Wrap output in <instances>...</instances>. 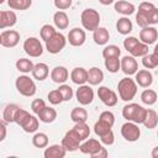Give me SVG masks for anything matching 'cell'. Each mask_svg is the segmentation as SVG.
Returning a JSON list of instances; mask_svg holds the SVG:
<instances>
[{
  "label": "cell",
  "mask_w": 158,
  "mask_h": 158,
  "mask_svg": "<svg viewBox=\"0 0 158 158\" xmlns=\"http://www.w3.org/2000/svg\"><path fill=\"white\" fill-rule=\"evenodd\" d=\"M53 22H54V26L57 28L65 30L69 26V17H68V15L64 11L59 10V11L54 12V15H53Z\"/></svg>",
  "instance_id": "obj_28"
},
{
  "label": "cell",
  "mask_w": 158,
  "mask_h": 158,
  "mask_svg": "<svg viewBox=\"0 0 158 158\" xmlns=\"http://www.w3.org/2000/svg\"><path fill=\"white\" fill-rule=\"evenodd\" d=\"M121 56V49L116 44H109L105 46L102 49V57L104 59L106 58H114V57H120Z\"/></svg>",
  "instance_id": "obj_39"
},
{
  "label": "cell",
  "mask_w": 158,
  "mask_h": 158,
  "mask_svg": "<svg viewBox=\"0 0 158 158\" xmlns=\"http://www.w3.org/2000/svg\"><path fill=\"white\" fill-rule=\"evenodd\" d=\"M114 7H115V11L116 12H118V14H121L123 16H130V15L135 14V11H136V6L132 2H128L126 0H118V1H116L115 5H114Z\"/></svg>",
  "instance_id": "obj_21"
},
{
  "label": "cell",
  "mask_w": 158,
  "mask_h": 158,
  "mask_svg": "<svg viewBox=\"0 0 158 158\" xmlns=\"http://www.w3.org/2000/svg\"><path fill=\"white\" fill-rule=\"evenodd\" d=\"M99 120L105 122V123H107V125H110L112 127L114 123H115V115L111 111H109V110L107 111H102L100 114V116H99Z\"/></svg>",
  "instance_id": "obj_47"
},
{
  "label": "cell",
  "mask_w": 158,
  "mask_h": 158,
  "mask_svg": "<svg viewBox=\"0 0 158 158\" xmlns=\"http://www.w3.org/2000/svg\"><path fill=\"white\" fill-rule=\"evenodd\" d=\"M23 51L30 57L37 58V57L42 56L43 47H42V43H41V41L38 38H36V37H28L23 42Z\"/></svg>",
  "instance_id": "obj_8"
},
{
  "label": "cell",
  "mask_w": 158,
  "mask_h": 158,
  "mask_svg": "<svg viewBox=\"0 0 158 158\" xmlns=\"http://www.w3.org/2000/svg\"><path fill=\"white\" fill-rule=\"evenodd\" d=\"M75 98H77L78 102L83 106L91 104L94 100V90L91 89L90 84L89 85H86V84L79 85V88L75 91Z\"/></svg>",
  "instance_id": "obj_10"
},
{
  "label": "cell",
  "mask_w": 158,
  "mask_h": 158,
  "mask_svg": "<svg viewBox=\"0 0 158 158\" xmlns=\"http://www.w3.org/2000/svg\"><path fill=\"white\" fill-rule=\"evenodd\" d=\"M67 38L63 33L60 32H56L48 41H46V49L51 53V54H57L59 53L67 44Z\"/></svg>",
  "instance_id": "obj_7"
},
{
  "label": "cell",
  "mask_w": 158,
  "mask_h": 158,
  "mask_svg": "<svg viewBox=\"0 0 158 158\" xmlns=\"http://www.w3.org/2000/svg\"><path fill=\"white\" fill-rule=\"evenodd\" d=\"M53 4L58 10H67L72 6V0H53Z\"/></svg>",
  "instance_id": "obj_51"
},
{
  "label": "cell",
  "mask_w": 158,
  "mask_h": 158,
  "mask_svg": "<svg viewBox=\"0 0 158 158\" xmlns=\"http://www.w3.org/2000/svg\"><path fill=\"white\" fill-rule=\"evenodd\" d=\"M142 64L146 69H153L158 67V54L154 52L151 54H146L144 57H142Z\"/></svg>",
  "instance_id": "obj_37"
},
{
  "label": "cell",
  "mask_w": 158,
  "mask_h": 158,
  "mask_svg": "<svg viewBox=\"0 0 158 158\" xmlns=\"http://www.w3.org/2000/svg\"><path fill=\"white\" fill-rule=\"evenodd\" d=\"M7 5L12 10H27L32 5V0H7Z\"/></svg>",
  "instance_id": "obj_38"
},
{
  "label": "cell",
  "mask_w": 158,
  "mask_h": 158,
  "mask_svg": "<svg viewBox=\"0 0 158 158\" xmlns=\"http://www.w3.org/2000/svg\"><path fill=\"white\" fill-rule=\"evenodd\" d=\"M37 116L43 123H52L57 118V111L51 106H46Z\"/></svg>",
  "instance_id": "obj_29"
},
{
  "label": "cell",
  "mask_w": 158,
  "mask_h": 158,
  "mask_svg": "<svg viewBox=\"0 0 158 158\" xmlns=\"http://www.w3.org/2000/svg\"><path fill=\"white\" fill-rule=\"evenodd\" d=\"M138 42H139V40H137L136 37H133V36H128V37H126V38L123 40V47H125V49L130 53V52L133 49V47H135Z\"/></svg>",
  "instance_id": "obj_49"
},
{
  "label": "cell",
  "mask_w": 158,
  "mask_h": 158,
  "mask_svg": "<svg viewBox=\"0 0 158 158\" xmlns=\"http://www.w3.org/2000/svg\"><path fill=\"white\" fill-rule=\"evenodd\" d=\"M121 70L126 75H133L138 72V63L133 56H125L121 59Z\"/></svg>",
  "instance_id": "obj_15"
},
{
  "label": "cell",
  "mask_w": 158,
  "mask_h": 158,
  "mask_svg": "<svg viewBox=\"0 0 158 158\" xmlns=\"http://www.w3.org/2000/svg\"><path fill=\"white\" fill-rule=\"evenodd\" d=\"M98 96L101 100V102L104 105H106L107 107L115 106L117 104V101H118L117 94L114 90H111V89H109L107 86H104V85L102 86H99V89H98Z\"/></svg>",
  "instance_id": "obj_11"
},
{
  "label": "cell",
  "mask_w": 158,
  "mask_h": 158,
  "mask_svg": "<svg viewBox=\"0 0 158 158\" xmlns=\"http://www.w3.org/2000/svg\"><path fill=\"white\" fill-rule=\"evenodd\" d=\"M117 91H118V96H120L121 100L131 101L137 94V83H136V80H133L128 77L122 78L117 83Z\"/></svg>",
  "instance_id": "obj_2"
},
{
  "label": "cell",
  "mask_w": 158,
  "mask_h": 158,
  "mask_svg": "<svg viewBox=\"0 0 158 158\" xmlns=\"http://www.w3.org/2000/svg\"><path fill=\"white\" fill-rule=\"evenodd\" d=\"M67 154V149L60 144H52V146H47L44 152H43V157L44 158H63Z\"/></svg>",
  "instance_id": "obj_20"
},
{
  "label": "cell",
  "mask_w": 158,
  "mask_h": 158,
  "mask_svg": "<svg viewBox=\"0 0 158 158\" xmlns=\"http://www.w3.org/2000/svg\"><path fill=\"white\" fill-rule=\"evenodd\" d=\"M81 25L88 31H95L100 23V14L95 9H85L80 15Z\"/></svg>",
  "instance_id": "obj_3"
},
{
  "label": "cell",
  "mask_w": 158,
  "mask_h": 158,
  "mask_svg": "<svg viewBox=\"0 0 158 158\" xmlns=\"http://www.w3.org/2000/svg\"><path fill=\"white\" fill-rule=\"evenodd\" d=\"M104 80V73L100 68L93 67L88 70V83L90 85H99Z\"/></svg>",
  "instance_id": "obj_26"
},
{
  "label": "cell",
  "mask_w": 158,
  "mask_h": 158,
  "mask_svg": "<svg viewBox=\"0 0 158 158\" xmlns=\"http://www.w3.org/2000/svg\"><path fill=\"white\" fill-rule=\"evenodd\" d=\"M93 40L99 46H105L110 40V33L105 27H98L93 31Z\"/></svg>",
  "instance_id": "obj_23"
},
{
  "label": "cell",
  "mask_w": 158,
  "mask_h": 158,
  "mask_svg": "<svg viewBox=\"0 0 158 158\" xmlns=\"http://www.w3.org/2000/svg\"><path fill=\"white\" fill-rule=\"evenodd\" d=\"M70 79L77 85H83L88 81V70L83 67H77L70 72Z\"/></svg>",
  "instance_id": "obj_22"
},
{
  "label": "cell",
  "mask_w": 158,
  "mask_h": 158,
  "mask_svg": "<svg viewBox=\"0 0 158 158\" xmlns=\"http://www.w3.org/2000/svg\"><path fill=\"white\" fill-rule=\"evenodd\" d=\"M17 22V15L15 14V11L10 10H2L0 11V28L5 30L6 27H12L15 26Z\"/></svg>",
  "instance_id": "obj_17"
},
{
  "label": "cell",
  "mask_w": 158,
  "mask_h": 158,
  "mask_svg": "<svg viewBox=\"0 0 158 158\" xmlns=\"http://www.w3.org/2000/svg\"><path fill=\"white\" fill-rule=\"evenodd\" d=\"M20 110V106L16 104H7L2 111V120L7 123L15 122V117L17 115V111Z\"/></svg>",
  "instance_id": "obj_27"
},
{
  "label": "cell",
  "mask_w": 158,
  "mask_h": 158,
  "mask_svg": "<svg viewBox=\"0 0 158 158\" xmlns=\"http://www.w3.org/2000/svg\"><path fill=\"white\" fill-rule=\"evenodd\" d=\"M131 53V56H133L135 58L136 57H144L146 54H148V44H146V43H143V42H138L135 47H133V49L130 52Z\"/></svg>",
  "instance_id": "obj_41"
},
{
  "label": "cell",
  "mask_w": 158,
  "mask_h": 158,
  "mask_svg": "<svg viewBox=\"0 0 158 158\" xmlns=\"http://www.w3.org/2000/svg\"><path fill=\"white\" fill-rule=\"evenodd\" d=\"M40 118H37L35 115H31L26 121H25V123L21 126V128L25 131V132H27V133H33V132H36L37 130H38V126H40V121H38Z\"/></svg>",
  "instance_id": "obj_33"
},
{
  "label": "cell",
  "mask_w": 158,
  "mask_h": 158,
  "mask_svg": "<svg viewBox=\"0 0 158 158\" xmlns=\"http://www.w3.org/2000/svg\"><path fill=\"white\" fill-rule=\"evenodd\" d=\"M143 125L148 130L156 128L157 125H158V112H156L152 109H147V115H146V118H144Z\"/></svg>",
  "instance_id": "obj_31"
},
{
  "label": "cell",
  "mask_w": 158,
  "mask_h": 158,
  "mask_svg": "<svg viewBox=\"0 0 158 158\" xmlns=\"http://www.w3.org/2000/svg\"><path fill=\"white\" fill-rule=\"evenodd\" d=\"M47 99L48 101L52 104V105H59L60 102H63V96L60 94V91L58 89H54V90H51L47 95Z\"/></svg>",
  "instance_id": "obj_44"
},
{
  "label": "cell",
  "mask_w": 158,
  "mask_h": 158,
  "mask_svg": "<svg viewBox=\"0 0 158 158\" xmlns=\"http://www.w3.org/2000/svg\"><path fill=\"white\" fill-rule=\"evenodd\" d=\"M157 137H158V131H157Z\"/></svg>",
  "instance_id": "obj_59"
},
{
  "label": "cell",
  "mask_w": 158,
  "mask_h": 158,
  "mask_svg": "<svg viewBox=\"0 0 158 158\" xmlns=\"http://www.w3.org/2000/svg\"><path fill=\"white\" fill-rule=\"evenodd\" d=\"M158 40V31L153 26H147L143 27L139 31V41L146 43V44H153Z\"/></svg>",
  "instance_id": "obj_16"
},
{
  "label": "cell",
  "mask_w": 158,
  "mask_h": 158,
  "mask_svg": "<svg viewBox=\"0 0 158 158\" xmlns=\"http://www.w3.org/2000/svg\"><path fill=\"white\" fill-rule=\"evenodd\" d=\"M20 42V33L15 30H5L0 33V44L5 48L16 47Z\"/></svg>",
  "instance_id": "obj_12"
},
{
  "label": "cell",
  "mask_w": 158,
  "mask_h": 158,
  "mask_svg": "<svg viewBox=\"0 0 158 158\" xmlns=\"http://www.w3.org/2000/svg\"><path fill=\"white\" fill-rule=\"evenodd\" d=\"M32 144L36 148H46L48 146V136L43 132H37L32 137Z\"/></svg>",
  "instance_id": "obj_36"
},
{
  "label": "cell",
  "mask_w": 158,
  "mask_h": 158,
  "mask_svg": "<svg viewBox=\"0 0 158 158\" xmlns=\"http://www.w3.org/2000/svg\"><path fill=\"white\" fill-rule=\"evenodd\" d=\"M15 86L17 89V91L23 95V96H33L37 91V88H36V84L33 81V79H31L30 77L27 75H20L16 78V81H15Z\"/></svg>",
  "instance_id": "obj_4"
},
{
  "label": "cell",
  "mask_w": 158,
  "mask_h": 158,
  "mask_svg": "<svg viewBox=\"0 0 158 158\" xmlns=\"http://www.w3.org/2000/svg\"><path fill=\"white\" fill-rule=\"evenodd\" d=\"M109 131H111V126L110 125H107V123H105V122H102L100 120H98L95 122V125H94V132H95L96 136L101 137L102 135L107 133Z\"/></svg>",
  "instance_id": "obj_42"
},
{
  "label": "cell",
  "mask_w": 158,
  "mask_h": 158,
  "mask_svg": "<svg viewBox=\"0 0 158 158\" xmlns=\"http://www.w3.org/2000/svg\"><path fill=\"white\" fill-rule=\"evenodd\" d=\"M135 75H136L135 80L137 85L141 88H149L153 83V75L148 69H141Z\"/></svg>",
  "instance_id": "obj_18"
},
{
  "label": "cell",
  "mask_w": 158,
  "mask_h": 158,
  "mask_svg": "<svg viewBox=\"0 0 158 158\" xmlns=\"http://www.w3.org/2000/svg\"><path fill=\"white\" fill-rule=\"evenodd\" d=\"M109 156V152H107V149L106 148H101L99 152H96L94 156H91V158H106Z\"/></svg>",
  "instance_id": "obj_54"
},
{
  "label": "cell",
  "mask_w": 158,
  "mask_h": 158,
  "mask_svg": "<svg viewBox=\"0 0 158 158\" xmlns=\"http://www.w3.org/2000/svg\"><path fill=\"white\" fill-rule=\"evenodd\" d=\"M154 9H156V5L153 2H151V1H143V2L139 4L137 14H136V22L141 28L149 26L148 25V15Z\"/></svg>",
  "instance_id": "obj_5"
},
{
  "label": "cell",
  "mask_w": 158,
  "mask_h": 158,
  "mask_svg": "<svg viewBox=\"0 0 158 158\" xmlns=\"http://www.w3.org/2000/svg\"><path fill=\"white\" fill-rule=\"evenodd\" d=\"M116 30H117V32L120 35L126 36V35H128V33L132 32L133 25H132V22H131V20L128 17L123 16V17H120L117 20V22H116Z\"/></svg>",
  "instance_id": "obj_24"
},
{
  "label": "cell",
  "mask_w": 158,
  "mask_h": 158,
  "mask_svg": "<svg viewBox=\"0 0 158 158\" xmlns=\"http://www.w3.org/2000/svg\"><path fill=\"white\" fill-rule=\"evenodd\" d=\"M120 57H114V58H106L104 64L105 68L107 69V72L110 73H117L121 69V59H118Z\"/></svg>",
  "instance_id": "obj_35"
},
{
  "label": "cell",
  "mask_w": 158,
  "mask_h": 158,
  "mask_svg": "<svg viewBox=\"0 0 158 158\" xmlns=\"http://www.w3.org/2000/svg\"><path fill=\"white\" fill-rule=\"evenodd\" d=\"M48 74H49V68H48V65L46 63H37V64H35V68L32 70V77L36 80L42 81V80L47 79Z\"/></svg>",
  "instance_id": "obj_25"
},
{
  "label": "cell",
  "mask_w": 158,
  "mask_h": 158,
  "mask_svg": "<svg viewBox=\"0 0 158 158\" xmlns=\"http://www.w3.org/2000/svg\"><path fill=\"white\" fill-rule=\"evenodd\" d=\"M6 121L1 120L0 122V131H1V135H0V142H2L5 138H6Z\"/></svg>",
  "instance_id": "obj_53"
},
{
  "label": "cell",
  "mask_w": 158,
  "mask_h": 158,
  "mask_svg": "<svg viewBox=\"0 0 158 158\" xmlns=\"http://www.w3.org/2000/svg\"><path fill=\"white\" fill-rule=\"evenodd\" d=\"M121 135L122 137L128 142H136L138 141L141 136V130L137 123L132 121H127L121 126Z\"/></svg>",
  "instance_id": "obj_9"
},
{
  "label": "cell",
  "mask_w": 158,
  "mask_h": 158,
  "mask_svg": "<svg viewBox=\"0 0 158 158\" xmlns=\"http://www.w3.org/2000/svg\"><path fill=\"white\" fill-rule=\"evenodd\" d=\"M31 116V114L28 112V111H26V110H23V109H21L20 107V110L17 111V115H16V117H15V123H17L20 127L25 123V121L28 118Z\"/></svg>",
  "instance_id": "obj_46"
},
{
  "label": "cell",
  "mask_w": 158,
  "mask_h": 158,
  "mask_svg": "<svg viewBox=\"0 0 158 158\" xmlns=\"http://www.w3.org/2000/svg\"><path fill=\"white\" fill-rule=\"evenodd\" d=\"M16 69L23 74H27V73H32L33 68H35V64L32 63L31 59H27V58H20L16 60Z\"/></svg>",
  "instance_id": "obj_30"
},
{
  "label": "cell",
  "mask_w": 158,
  "mask_h": 158,
  "mask_svg": "<svg viewBox=\"0 0 158 158\" xmlns=\"http://www.w3.org/2000/svg\"><path fill=\"white\" fill-rule=\"evenodd\" d=\"M69 78V72L63 65H57L51 72V79L57 84H64Z\"/></svg>",
  "instance_id": "obj_19"
},
{
  "label": "cell",
  "mask_w": 158,
  "mask_h": 158,
  "mask_svg": "<svg viewBox=\"0 0 158 158\" xmlns=\"http://www.w3.org/2000/svg\"><path fill=\"white\" fill-rule=\"evenodd\" d=\"M56 32H57V31L54 30V27H53L52 25H43V26L41 27V30H40V36H41V38L46 42V41H48Z\"/></svg>",
  "instance_id": "obj_43"
},
{
  "label": "cell",
  "mask_w": 158,
  "mask_h": 158,
  "mask_svg": "<svg viewBox=\"0 0 158 158\" xmlns=\"http://www.w3.org/2000/svg\"><path fill=\"white\" fill-rule=\"evenodd\" d=\"M151 156H152L153 158H158V146H157V147H154V148L152 149Z\"/></svg>",
  "instance_id": "obj_56"
},
{
  "label": "cell",
  "mask_w": 158,
  "mask_h": 158,
  "mask_svg": "<svg viewBox=\"0 0 158 158\" xmlns=\"http://www.w3.org/2000/svg\"><path fill=\"white\" fill-rule=\"evenodd\" d=\"M102 148V143L99 142L98 139L95 138H88L85 141L81 142L80 147H79V151L84 154H89L90 157L94 156L96 152H99L100 149Z\"/></svg>",
  "instance_id": "obj_13"
},
{
  "label": "cell",
  "mask_w": 158,
  "mask_h": 158,
  "mask_svg": "<svg viewBox=\"0 0 158 158\" xmlns=\"http://www.w3.org/2000/svg\"><path fill=\"white\" fill-rule=\"evenodd\" d=\"M156 23H158V7H156L148 15V25L152 26V25H156Z\"/></svg>",
  "instance_id": "obj_52"
},
{
  "label": "cell",
  "mask_w": 158,
  "mask_h": 158,
  "mask_svg": "<svg viewBox=\"0 0 158 158\" xmlns=\"http://www.w3.org/2000/svg\"><path fill=\"white\" fill-rule=\"evenodd\" d=\"M58 90L60 91V94H62L64 101H69V100L73 98V95H74L72 86H69V85H67V84H60L59 88H58Z\"/></svg>",
  "instance_id": "obj_45"
},
{
  "label": "cell",
  "mask_w": 158,
  "mask_h": 158,
  "mask_svg": "<svg viewBox=\"0 0 158 158\" xmlns=\"http://www.w3.org/2000/svg\"><path fill=\"white\" fill-rule=\"evenodd\" d=\"M147 115V109H144L143 106L136 104V102H131L123 106L122 109V116L125 120L127 121H132L137 125H143L144 118Z\"/></svg>",
  "instance_id": "obj_1"
},
{
  "label": "cell",
  "mask_w": 158,
  "mask_h": 158,
  "mask_svg": "<svg viewBox=\"0 0 158 158\" xmlns=\"http://www.w3.org/2000/svg\"><path fill=\"white\" fill-rule=\"evenodd\" d=\"M70 120L73 122H86L88 120V111L84 107H74L70 112Z\"/></svg>",
  "instance_id": "obj_32"
},
{
  "label": "cell",
  "mask_w": 158,
  "mask_h": 158,
  "mask_svg": "<svg viewBox=\"0 0 158 158\" xmlns=\"http://www.w3.org/2000/svg\"><path fill=\"white\" fill-rule=\"evenodd\" d=\"M153 52H154V53H157V54H158V43H157V44H156V46H154V49H153Z\"/></svg>",
  "instance_id": "obj_57"
},
{
  "label": "cell",
  "mask_w": 158,
  "mask_h": 158,
  "mask_svg": "<svg viewBox=\"0 0 158 158\" xmlns=\"http://www.w3.org/2000/svg\"><path fill=\"white\" fill-rule=\"evenodd\" d=\"M67 38H68L69 44H72L74 47H80L84 44V42L86 40V35H85L84 30H81L79 27H74L69 31Z\"/></svg>",
  "instance_id": "obj_14"
},
{
  "label": "cell",
  "mask_w": 158,
  "mask_h": 158,
  "mask_svg": "<svg viewBox=\"0 0 158 158\" xmlns=\"http://www.w3.org/2000/svg\"><path fill=\"white\" fill-rule=\"evenodd\" d=\"M81 142H83V139L80 138V136L77 133V131L74 128L67 131L64 137L62 138V146L67 149V152H74V151L79 149Z\"/></svg>",
  "instance_id": "obj_6"
},
{
  "label": "cell",
  "mask_w": 158,
  "mask_h": 158,
  "mask_svg": "<svg viewBox=\"0 0 158 158\" xmlns=\"http://www.w3.org/2000/svg\"><path fill=\"white\" fill-rule=\"evenodd\" d=\"M157 100H158L157 93H156L154 90H152V89H146V90H143L142 94H141V101H142L144 105H148V106L154 105V104L157 102Z\"/></svg>",
  "instance_id": "obj_34"
},
{
  "label": "cell",
  "mask_w": 158,
  "mask_h": 158,
  "mask_svg": "<svg viewBox=\"0 0 158 158\" xmlns=\"http://www.w3.org/2000/svg\"><path fill=\"white\" fill-rule=\"evenodd\" d=\"M99 138H100V142H101L102 144H105V146H111V144H114V142H115V135H114L112 130L109 131L107 133L102 135V136L99 137Z\"/></svg>",
  "instance_id": "obj_50"
},
{
  "label": "cell",
  "mask_w": 158,
  "mask_h": 158,
  "mask_svg": "<svg viewBox=\"0 0 158 158\" xmlns=\"http://www.w3.org/2000/svg\"><path fill=\"white\" fill-rule=\"evenodd\" d=\"M5 2V0H0V4H4Z\"/></svg>",
  "instance_id": "obj_58"
},
{
  "label": "cell",
  "mask_w": 158,
  "mask_h": 158,
  "mask_svg": "<svg viewBox=\"0 0 158 158\" xmlns=\"http://www.w3.org/2000/svg\"><path fill=\"white\" fill-rule=\"evenodd\" d=\"M114 1H115V0H99V2H100L101 5H105V6H107V5H111Z\"/></svg>",
  "instance_id": "obj_55"
},
{
  "label": "cell",
  "mask_w": 158,
  "mask_h": 158,
  "mask_svg": "<svg viewBox=\"0 0 158 158\" xmlns=\"http://www.w3.org/2000/svg\"><path fill=\"white\" fill-rule=\"evenodd\" d=\"M73 128L77 131V133L80 136V138L83 141L89 138V136H90V127H89V125H86V122H77Z\"/></svg>",
  "instance_id": "obj_40"
},
{
  "label": "cell",
  "mask_w": 158,
  "mask_h": 158,
  "mask_svg": "<svg viewBox=\"0 0 158 158\" xmlns=\"http://www.w3.org/2000/svg\"><path fill=\"white\" fill-rule=\"evenodd\" d=\"M44 107H46V102L42 99H35L31 102V110H32V112L35 115H38Z\"/></svg>",
  "instance_id": "obj_48"
}]
</instances>
